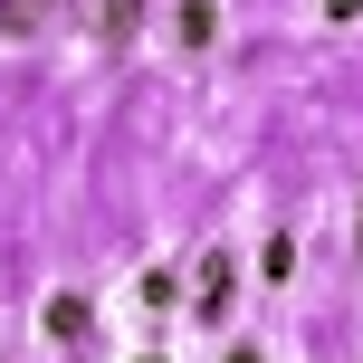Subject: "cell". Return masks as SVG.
I'll use <instances>...</instances> for the list:
<instances>
[{"label": "cell", "mask_w": 363, "mask_h": 363, "mask_svg": "<svg viewBox=\"0 0 363 363\" xmlns=\"http://www.w3.org/2000/svg\"><path fill=\"white\" fill-rule=\"evenodd\" d=\"M67 29H86L96 48H125L144 29V0H67Z\"/></svg>", "instance_id": "cell-1"}, {"label": "cell", "mask_w": 363, "mask_h": 363, "mask_svg": "<svg viewBox=\"0 0 363 363\" xmlns=\"http://www.w3.org/2000/svg\"><path fill=\"white\" fill-rule=\"evenodd\" d=\"M172 38L182 48H211L220 38V0H172Z\"/></svg>", "instance_id": "cell-2"}, {"label": "cell", "mask_w": 363, "mask_h": 363, "mask_svg": "<svg viewBox=\"0 0 363 363\" xmlns=\"http://www.w3.org/2000/svg\"><path fill=\"white\" fill-rule=\"evenodd\" d=\"M48 335H57V345H86V335H96V306H86V296H48Z\"/></svg>", "instance_id": "cell-3"}, {"label": "cell", "mask_w": 363, "mask_h": 363, "mask_svg": "<svg viewBox=\"0 0 363 363\" xmlns=\"http://www.w3.org/2000/svg\"><path fill=\"white\" fill-rule=\"evenodd\" d=\"M230 287H239V258H201V315H220V306H230Z\"/></svg>", "instance_id": "cell-4"}, {"label": "cell", "mask_w": 363, "mask_h": 363, "mask_svg": "<svg viewBox=\"0 0 363 363\" xmlns=\"http://www.w3.org/2000/svg\"><path fill=\"white\" fill-rule=\"evenodd\" d=\"M48 19H57V0H0V29H10V38L48 29Z\"/></svg>", "instance_id": "cell-5"}, {"label": "cell", "mask_w": 363, "mask_h": 363, "mask_svg": "<svg viewBox=\"0 0 363 363\" xmlns=\"http://www.w3.org/2000/svg\"><path fill=\"white\" fill-rule=\"evenodd\" d=\"M354 287H363V201H354Z\"/></svg>", "instance_id": "cell-6"}, {"label": "cell", "mask_w": 363, "mask_h": 363, "mask_svg": "<svg viewBox=\"0 0 363 363\" xmlns=\"http://www.w3.org/2000/svg\"><path fill=\"white\" fill-rule=\"evenodd\" d=\"M230 363H258V354H249V345H230Z\"/></svg>", "instance_id": "cell-7"}, {"label": "cell", "mask_w": 363, "mask_h": 363, "mask_svg": "<svg viewBox=\"0 0 363 363\" xmlns=\"http://www.w3.org/2000/svg\"><path fill=\"white\" fill-rule=\"evenodd\" d=\"M144 363H163V354H144Z\"/></svg>", "instance_id": "cell-8"}]
</instances>
